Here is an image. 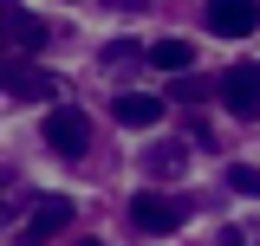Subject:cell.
Returning <instances> with one entry per match:
<instances>
[{"label": "cell", "mask_w": 260, "mask_h": 246, "mask_svg": "<svg viewBox=\"0 0 260 246\" xmlns=\"http://www.w3.org/2000/svg\"><path fill=\"white\" fill-rule=\"evenodd\" d=\"M85 143H91V117L78 104H52L46 110V149L52 155H85Z\"/></svg>", "instance_id": "obj_1"}, {"label": "cell", "mask_w": 260, "mask_h": 246, "mask_svg": "<svg viewBox=\"0 0 260 246\" xmlns=\"http://www.w3.org/2000/svg\"><path fill=\"white\" fill-rule=\"evenodd\" d=\"M221 104L234 110V117H260V65L241 59L221 71Z\"/></svg>", "instance_id": "obj_2"}, {"label": "cell", "mask_w": 260, "mask_h": 246, "mask_svg": "<svg viewBox=\"0 0 260 246\" xmlns=\"http://www.w3.org/2000/svg\"><path fill=\"white\" fill-rule=\"evenodd\" d=\"M130 227H143V233H176V227H182V201L143 188V194H130Z\"/></svg>", "instance_id": "obj_3"}, {"label": "cell", "mask_w": 260, "mask_h": 246, "mask_svg": "<svg viewBox=\"0 0 260 246\" xmlns=\"http://www.w3.org/2000/svg\"><path fill=\"white\" fill-rule=\"evenodd\" d=\"M202 20H208V32H221V39H247L260 26V7L254 0H208Z\"/></svg>", "instance_id": "obj_4"}, {"label": "cell", "mask_w": 260, "mask_h": 246, "mask_svg": "<svg viewBox=\"0 0 260 246\" xmlns=\"http://www.w3.org/2000/svg\"><path fill=\"white\" fill-rule=\"evenodd\" d=\"M72 220H78V214H72V201H65V194H39V201H32V214H26V246L65 233Z\"/></svg>", "instance_id": "obj_5"}, {"label": "cell", "mask_w": 260, "mask_h": 246, "mask_svg": "<svg viewBox=\"0 0 260 246\" xmlns=\"http://www.w3.org/2000/svg\"><path fill=\"white\" fill-rule=\"evenodd\" d=\"M46 97H52V78L39 65H7V104H46Z\"/></svg>", "instance_id": "obj_6"}, {"label": "cell", "mask_w": 260, "mask_h": 246, "mask_svg": "<svg viewBox=\"0 0 260 246\" xmlns=\"http://www.w3.org/2000/svg\"><path fill=\"white\" fill-rule=\"evenodd\" d=\"M111 117L124 123V130H143V123L162 117V97H150V91H117V97H111Z\"/></svg>", "instance_id": "obj_7"}, {"label": "cell", "mask_w": 260, "mask_h": 246, "mask_svg": "<svg viewBox=\"0 0 260 246\" xmlns=\"http://www.w3.org/2000/svg\"><path fill=\"white\" fill-rule=\"evenodd\" d=\"M7 39H13L20 52H39V46H46V20H39V13H26L20 0H7Z\"/></svg>", "instance_id": "obj_8"}, {"label": "cell", "mask_w": 260, "mask_h": 246, "mask_svg": "<svg viewBox=\"0 0 260 246\" xmlns=\"http://www.w3.org/2000/svg\"><path fill=\"white\" fill-rule=\"evenodd\" d=\"M150 65H156V71H189L195 46H189V39H156V46H150Z\"/></svg>", "instance_id": "obj_9"}, {"label": "cell", "mask_w": 260, "mask_h": 246, "mask_svg": "<svg viewBox=\"0 0 260 246\" xmlns=\"http://www.w3.org/2000/svg\"><path fill=\"white\" fill-rule=\"evenodd\" d=\"M176 97H182V104H208V97H221V78H202V71H182V78H176Z\"/></svg>", "instance_id": "obj_10"}, {"label": "cell", "mask_w": 260, "mask_h": 246, "mask_svg": "<svg viewBox=\"0 0 260 246\" xmlns=\"http://www.w3.org/2000/svg\"><path fill=\"white\" fill-rule=\"evenodd\" d=\"M182 155H189L182 143H150V149H143V169H156V175L162 169H182Z\"/></svg>", "instance_id": "obj_11"}, {"label": "cell", "mask_w": 260, "mask_h": 246, "mask_svg": "<svg viewBox=\"0 0 260 246\" xmlns=\"http://www.w3.org/2000/svg\"><path fill=\"white\" fill-rule=\"evenodd\" d=\"M228 188L254 201V194H260V169H254V162H234V169H228Z\"/></svg>", "instance_id": "obj_12"}, {"label": "cell", "mask_w": 260, "mask_h": 246, "mask_svg": "<svg viewBox=\"0 0 260 246\" xmlns=\"http://www.w3.org/2000/svg\"><path fill=\"white\" fill-rule=\"evenodd\" d=\"M98 59H104V65H130V59H137V46H130V39H111Z\"/></svg>", "instance_id": "obj_13"}, {"label": "cell", "mask_w": 260, "mask_h": 246, "mask_svg": "<svg viewBox=\"0 0 260 246\" xmlns=\"http://www.w3.org/2000/svg\"><path fill=\"white\" fill-rule=\"evenodd\" d=\"M111 7H143V0H111Z\"/></svg>", "instance_id": "obj_14"}, {"label": "cell", "mask_w": 260, "mask_h": 246, "mask_svg": "<svg viewBox=\"0 0 260 246\" xmlns=\"http://www.w3.org/2000/svg\"><path fill=\"white\" fill-rule=\"evenodd\" d=\"M78 246H98V240H78Z\"/></svg>", "instance_id": "obj_15"}]
</instances>
